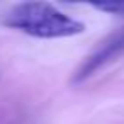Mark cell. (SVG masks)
Returning a JSON list of instances; mask_svg holds the SVG:
<instances>
[{
    "label": "cell",
    "mask_w": 124,
    "mask_h": 124,
    "mask_svg": "<svg viewBox=\"0 0 124 124\" xmlns=\"http://www.w3.org/2000/svg\"><path fill=\"white\" fill-rule=\"evenodd\" d=\"M2 24L37 39H68L86 29L80 20L47 2H22L13 6L2 16Z\"/></svg>",
    "instance_id": "1"
},
{
    "label": "cell",
    "mask_w": 124,
    "mask_h": 124,
    "mask_svg": "<svg viewBox=\"0 0 124 124\" xmlns=\"http://www.w3.org/2000/svg\"><path fill=\"white\" fill-rule=\"evenodd\" d=\"M124 53V29L117 31L113 35H109L106 40H102L101 46L97 49L93 51L84 62H82V66L77 70L73 77V82H80L84 78L91 77L99 68H102L106 62H109L111 58H115L117 55Z\"/></svg>",
    "instance_id": "2"
},
{
    "label": "cell",
    "mask_w": 124,
    "mask_h": 124,
    "mask_svg": "<svg viewBox=\"0 0 124 124\" xmlns=\"http://www.w3.org/2000/svg\"><path fill=\"white\" fill-rule=\"evenodd\" d=\"M99 11L109 13V15H124V2H101V4H91Z\"/></svg>",
    "instance_id": "3"
}]
</instances>
